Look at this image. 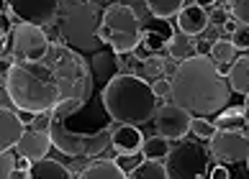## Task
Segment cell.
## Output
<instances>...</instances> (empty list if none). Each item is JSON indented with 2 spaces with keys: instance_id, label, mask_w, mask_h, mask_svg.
I'll use <instances>...</instances> for the list:
<instances>
[{
  "instance_id": "6da1fadb",
  "label": "cell",
  "mask_w": 249,
  "mask_h": 179,
  "mask_svg": "<svg viewBox=\"0 0 249 179\" xmlns=\"http://www.w3.org/2000/svg\"><path fill=\"white\" fill-rule=\"evenodd\" d=\"M170 100L193 118H211L229 108L231 87L218 64L206 54H198L188 62H180L172 72Z\"/></svg>"
},
{
  "instance_id": "7a4b0ae2",
  "label": "cell",
  "mask_w": 249,
  "mask_h": 179,
  "mask_svg": "<svg viewBox=\"0 0 249 179\" xmlns=\"http://www.w3.org/2000/svg\"><path fill=\"white\" fill-rule=\"evenodd\" d=\"M3 84L11 105L16 110H23L26 115L49 113L62 100L59 84L44 62H11L5 67Z\"/></svg>"
},
{
  "instance_id": "3957f363",
  "label": "cell",
  "mask_w": 249,
  "mask_h": 179,
  "mask_svg": "<svg viewBox=\"0 0 249 179\" xmlns=\"http://www.w3.org/2000/svg\"><path fill=\"white\" fill-rule=\"evenodd\" d=\"M100 100L113 123L142 126L157 113V95L152 84L139 74H116L100 90Z\"/></svg>"
},
{
  "instance_id": "277c9868",
  "label": "cell",
  "mask_w": 249,
  "mask_h": 179,
  "mask_svg": "<svg viewBox=\"0 0 249 179\" xmlns=\"http://www.w3.org/2000/svg\"><path fill=\"white\" fill-rule=\"evenodd\" d=\"M44 64L52 69L54 80L59 84V92H62V100L64 98H77L82 102H88L93 98V84H95V77H93V69L90 64L85 62L77 49H72L70 44L64 41H54L52 49L47 54Z\"/></svg>"
},
{
  "instance_id": "5b68a950",
  "label": "cell",
  "mask_w": 249,
  "mask_h": 179,
  "mask_svg": "<svg viewBox=\"0 0 249 179\" xmlns=\"http://www.w3.org/2000/svg\"><path fill=\"white\" fill-rule=\"evenodd\" d=\"M100 18H103V11L98 8L95 0L64 5L59 23H57L62 41L77 51H100V46H103V41L98 36Z\"/></svg>"
},
{
  "instance_id": "8992f818",
  "label": "cell",
  "mask_w": 249,
  "mask_h": 179,
  "mask_svg": "<svg viewBox=\"0 0 249 179\" xmlns=\"http://www.w3.org/2000/svg\"><path fill=\"white\" fill-rule=\"evenodd\" d=\"M98 36L103 41V46H108L110 51L134 54L136 46L142 44L144 28H142L139 16L134 13V8H128L124 3H113L103 11Z\"/></svg>"
},
{
  "instance_id": "52a82bcc",
  "label": "cell",
  "mask_w": 249,
  "mask_h": 179,
  "mask_svg": "<svg viewBox=\"0 0 249 179\" xmlns=\"http://www.w3.org/2000/svg\"><path fill=\"white\" fill-rule=\"evenodd\" d=\"M52 144L57 151H62L70 159H100L106 151L113 148V138H110V128H100L93 133H77L64 126V120H54L52 123Z\"/></svg>"
},
{
  "instance_id": "ba28073f",
  "label": "cell",
  "mask_w": 249,
  "mask_h": 179,
  "mask_svg": "<svg viewBox=\"0 0 249 179\" xmlns=\"http://www.w3.org/2000/svg\"><path fill=\"white\" fill-rule=\"evenodd\" d=\"M170 179H208L211 166H208V151L193 141H180L178 146L164 159Z\"/></svg>"
},
{
  "instance_id": "9c48e42d",
  "label": "cell",
  "mask_w": 249,
  "mask_h": 179,
  "mask_svg": "<svg viewBox=\"0 0 249 179\" xmlns=\"http://www.w3.org/2000/svg\"><path fill=\"white\" fill-rule=\"evenodd\" d=\"M49 49H52V41L47 36V28L31 26V23H16V31L11 39V54L16 56V62L39 64L47 59Z\"/></svg>"
},
{
  "instance_id": "30bf717a",
  "label": "cell",
  "mask_w": 249,
  "mask_h": 179,
  "mask_svg": "<svg viewBox=\"0 0 249 179\" xmlns=\"http://www.w3.org/2000/svg\"><path fill=\"white\" fill-rule=\"evenodd\" d=\"M5 8L16 18V23H31V26H57L62 16L59 0H5Z\"/></svg>"
},
{
  "instance_id": "8fae6325",
  "label": "cell",
  "mask_w": 249,
  "mask_h": 179,
  "mask_svg": "<svg viewBox=\"0 0 249 179\" xmlns=\"http://www.w3.org/2000/svg\"><path fill=\"white\" fill-rule=\"evenodd\" d=\"M154 128L157 133L170 138V141H182L188 133H190V123H193V115L188 110H182L180 105H175L172 100L157 105V113H154Z\"/></svg>"
},
{
  "instance_id": "7c38bea8",
  "label": "cell",
  "mask_w": 249,
  "mask_h": 179,
  "mask_svg": "<svg viewBox=\"0 0 249 179\" xmlns=\"http://www.w3.org/2000/svg\"><path fill=\"white\" fill-rule=\"evenodd\" d=\"M211 156L221 164H239L249 159V136L239 130H216V136L208 141Z\"/></svg>"
},
{
  "instance_id": "4fadbf2b",
  "label": "cell",
  "mask_w": 249,
  "mask_h": 179,
  "mask_svg": "<svg viewBox=\"0 0 249 179\" xmlns=\"http://www.w3.org/2000/svg\"><path fill=\"white\" fill-rule=\"evenodd\" d=\"M110 138H113L116 154H121V156H126V159L139 156L142 148H144V141H146V138L142 136L139 128H136V126H128V123L110 126Z\"/></svg>"
},
{
  "instance_id": "5bb4252c",
  "label": "cell",
  "mask_w": 249,
  "mask_h": 179,
  "mask_svg": "<svg viewBox=\"0 0 249 179\" xmlns=\"http://www.w3.org/2000/svg\"><path fill=\"white\" fill-rule=\"evenodd\" d=\"M49 148H54L49 133H41V130L26 128L23 138L18 141V146H16V154H18V159H26V162L34 164V162H41V159H47Z\"/></svg>"
},
{
  "instance_id": "9a60e30c",
  "label": "cell",
  "mask_w": 249,
  "mask_h": 179,
  "mask_svg": "<svg viewBox=\"0 0 249 179\" xmlns=\"http://www.w3.org/2000/svg\"><path fill=\"white\" fill-rule=\"evenodd\" d=\"M23 133H26L23 118L18 115L16 110H11V108L0 110V146H3V151L16 148L18 141L23 138Z\"/></svg>"
},
{
  "instance_id": "2e32d148",
  "label": "cell",
  "mask_w": 249,
  "mask_h": 179,
  "mask_svg": "<svg viewBox=\"0 0 249 179\" xmlns=\"http://www.w3.org/2000/svg\"><path fill=\"white\" fill-rule=\"evenodd\" d=\"M208 26H211V21H208L206 8H200L198 3H193V0L185 3V8H182L180 16H178V31L188 33V36H200Z\"/></svg>"
},
{
  "instance_id": "e0dca14e",
  "label": "cell",
  "mask_w": 249,
  "mask_h": 179,
  "mask_svg": "<svg viewBox=\"0 0 249 179\" xmlns=\"http://www.w3.org/2000/svg\"><path fill=\"white\" fill-rule=\"evenodd\" d=\"M77 179H128L126 169L116 159H93L77 172Z\"/></svg>"
},
{
  "instance_id": "ac0fdd59",
  "label": "cell",
  "mask_w": 249,
  "mask_h": 179,
  "mask_svg": "<svg viewBox=\"0 0 249 179\" xmlns=\"http://www.w3.org/2000/svg\"><path fill=\"white\" fill-rule=\"evenodd\" d=\"M170 36H172V33H162V31H157V28H146L144 36H142V44L136 46V51H134V56H136L139 62L149 59V56H157L162 49H167Z\"/></svg>"
},
{
  "instance_id": "d6986e66",
  "label": "cell",
  "mask_w": 249,
  "mask_h": 179,
  "mask_svg": "<svg viewBox=\"0 0 249 179\" xmlns=\"http://www.w3.org/2000/svg\"><path fill=\"white\" fill-rule=\"evenodd\" d=\"M167 51H170L172 59L180 64V62H188V59H193V56H198V54H200V46H198V41H196V36H188V33L178 31V33L170 36Z\"/></svg>"
},
{
  "instance_id": "ffe728a7",
  "label": "cell",
  "mask_w": 249,
  "mask_h": 179,
  "mask_svg": "<svg viewBox=\"0 0 249 179\" xmlns=\"http://www.w3.org/2000/svg\"><path fill=\"white\" fill-rule=\"evenodd\" d=\"M229 87L236 95H249V54L236 56V62L229 67Z\"/></svg>"
},
{
  "instance_id": "44dd1931",
  "label": "cell",
  "mask_w": 249,
  "mask_h": 179,
  "mask_svg": "<svg viewBox=\"0 0 249 179\" xmlns=\"http://www.w3.org/2000/svg\"><path fill=\"white\" fill-rule=\"evenodd\" d=\"M29 174H31V179H75L72 177V169H67L59 162H54V159L34 162L29 166Z\"/></svg>"
},
{
  "instance_id": "7402d4cb",
  "label": "cell",
  "mask_w": 249,
  "mask_h": 179,
  "mask_svg": "<svg viewBox=\"0 0 249 179\" xmlns=\"http://www.w3.org/2000/svg\"><path fill=\"white\" fill-rule=\"evenodd\" d=\"M90 69H95V72H93V77H100L106 84L113 80L116 74H121V72H118L116 51H95L93 62H90Z\"/></svg>"
},
{
  "instance_id": "603a6c76",
  "label": "cell",
  "mask_w": 249,
  "mask_h": 179,
  "mask_svg": "<svg viewBox=\"0 0 249 179\" xmlns=\"http://www.w3.org/2000/svg\"><path fill=\"white\" fill-rule=\"evenodd\" d=\"M216 128L218 130H239V133H244L249 128V115L244 105L242 108H229L224 113H218L216 115Z\"/></svg>"
},
{
  "instance_id": "cb8c5ba5",
  "label": "cell",
  "mask_w": 249,
  "mask_h": 179,
  "mask_svg": "<svg viewBox=\"0 0 249 179\" xmlns=\"http://www.w3.org/2000/svg\"><path fill=\"white\" fill-rule=\"evenodd\" d=\"M149 13L160 21H170V18H178L180 11L185 8V0H144Z\"/></svg>"
},
{
  "instance_id": "d4e9b609",
  "label": "cell",
  "mask_w": 249,
  "mask_h": 179,
  "mask_svg": "<svg viewBox=\"0 0 249 179\" xmlns=\"http://www.w3.org/2000/svg\"><path fill=\"white\" fill-rule=\"evenodd\" d=\"M128 179H170L167 174V166L162 162H152V159H144L142 164H136L131 169Z\"/></svg>"
},
{
  "instance_id": "484cf974",
  "label": "cell",
  "mask_w": 249,
  "mask_h": 179,
  "mask_svg": "<svg viewBox=\"0 0 249 179\" xmlns=\"http://www.w3.org/2000/svg\"><path fill=\"white\" fill-rule=\"evenodd\" d=\"M172 151V146H170V138H164V136H152V138H146L144 141V148H142V156L144 159H152V162H162V159H167Z\"/></svg>"
},
{
  "instance_id": "4316f807",
  "label": "cell",
  "mask_w": 249,
  "mask_h": 179,
  "mask_svg": "<svg viewBox=\"0 0 249 179\" xmlns=\"http://www.w3.org/2000/svg\"><path fill=\"white\" fill-rule=\"evenodd\" d=\"M211 59H213L218 67H231L236 62V49L229 39H216L211 44Z\"/></svg>"
},
{
  "instance_id": "83f0119b",
  "label": "cell",
  "mask_w": 249,
  "mask_h": 179,
  "mask_svg": "<svg viewBox=\"0 0 249 179\" xmlns=\"http://www.w3.org/2000/svg\"><path fill=\"white\" fill-rule=\"evenodd\" d=\"M164 69H167V62H164L162 54L149 56V59L139 62V72H142L139 77H144V80H162Z\"/></svg>"
},
{
  "instance_id": "f1b7e54d",
  "label": "cell",
  "mask_w": 249,
  "mask_h": 179,
  "mask_svg": "<svg viewBox=\"0 0 249 179\" xmlns=\"http://www.w3.org/2000/svg\"><path fill=\"white\" fill-rule=\"evenodd\" d=\"M82 105H85V102L77 100V98H64V100H59L57 105H54L52 115H54V120H67V118L75 115L77 110H82Z\"/></svg>"
},
{
  "instance_id": "f546056e",
  "label": "cell",
  "mask_w": 249,
  "mask_h": 179,
  "mask_svg": "<svg viewBox=\"0 0 249 179\" xmlns=\"http://www.w3.org/2000/svg\"><path fill=\"white\" fill-rule=\"evenodd\" d=\"M208 21H211V26H216V28H226L229 23H231V13H229L226 0H218L216 5H211Z\"/></svg>"
},
{
  "instance_id": "4dcf8cb0",
  "label": "cell",
  "mask_w": 249,
  "mask_h": 179,
  "mask_svg": "<svg viewBox=\"0 0 249 179\" xmlns=\"http://www.w3.org/2000/svg\"><path fill=\"white\" fill-rule=\"evenodd\" d=\"M216 123H211L208 118H193V123H190V133L196 136L198 141H211L216 136Z\"/></svg>"
},
{
  "instance_id": "1f68e13d",
  "label": "cell",
  "mask_w": 249,
  "mask_h": 179,
  "mask_svg": "<svg viewBox=\"0 0 249 179\" xmlns=\"http://www.w3.org/2000/svg\"><path fill=\"white\" fill-rule=\"evenodd\" d=\"M229 41L234 44L236 51H249V26L236 23V26L231 28V36H229Z\"/></svg>"
},
{
  "instance_id": "d6a6232c",
  "label": "cell",
  "mask_w": 249,
  "mask_h": 179,
  "mask_svg": "<svg viewBox=\"0 0 249 179\" xmlns=\"http://www.w3.org/2000/svg\"><path fill=\"white\" fill-rule=\"evenodd\" d=\"M226 5L236 23L249 26V0H226Z\"/></svg>"
},
{
  "instance_id": "836d02e7",
  "label": "cell",
  "mask_w": 249,
  "mask_h": 179,
  "mask_svg": "<svg viewBox=\"0 0 249 179\" xmlns=\"http://www.w3.org/2000/svg\"><path fill=\"white\" fill-rule=\"evenodd\" d=\"M16 148H8V151H3V156H0V179H11L13 172L18 169V159H16Z\"/></svg>"
},
{
  "instance_id": "e575fe53",
  "label": "cell",
  "mask_w": 249,
  "mask_h": 179,
  "mask_svg": "<svg viewBox=\"0 0 249 179\" xmlns=\"http://www.w3.org/2000/svg\"><path fill=\"white\" fill-rule=\"evenodd\" d=\"M52 123H54V115H52V110L49 113H39V115H31V126L34 130H41V133H49L52 130Z\"/></svg>"
},
{
  "instance_id": "d590c367",
  "label": "cell",
  "mask_w": 249,
  "mask_h": 179,
  "mask_svg": "<svg viewBox=\"0 0 249 179\" xmlns=\"http://www.w3.org/2000/svg\"><path fill=\"white\" fill-rule=\"evenodd\" d=\"M152 90H154L157 100H170V95H172V82L164 80V77H162V80H154Z\"/></svg>"
},
{
  "instance_id": "8d00e7d4",
  "label": "cell",
  "mask_w": 249,
  "mask_h": 179,
  "mask_svg": "<svg viewBox=\"0 0 249 179\" xmlns=\"http://www.w3.org/2000/svg\"><path fill=\"white\" fill-rule=\"evenodd\" d=\"M208 179H231V172L226 169V164H216L211 169V177Z\"/></svg>"
},
{
  "instance_id": "74e56055",
  "label": "cell",
  "mask_w": 249,
  "mask_h": 179,
  "mask_svg": "<svg viewBox=\"0 0 249 179\" xmlns=\"http://www.w3.org/2000/svg\"><path fill=\"white\" fill-rule=\"evenodd\" d=\"M193 3H198L200 8H206V5L211 8V5H216V3H218V0H193Z\"/></svg>"
},
{
  "instance_id": "f35d334b",
  "label": "cell",
  "mask_w": 249,
  "mask_h": 179,
  "mask_svg": "<svg viewBox=\"0 0 249 179\" xmlns=\"http://www.w3.org/2000/svg\"><path fill=\"white\" fill-rule=\"evenodd\" d=\"M59 3L64 8V5H75V3H88V0H59Z\"/></svg>"
},
{
  "instance_id": "ab89813d",
  "label": "cell",
  "mask_w": 249,
  "mask_h": 179,
  "mask_svg": "<svg viewBox=\"0 0 249 179\" xmlns=\"http://www.w3.org/2000/svg\"><path fill=\"white\" fill-rule=\"evenodd\" d=\"M244 110L249 113V95H244Z\"/></svg>"
},
{
  "instance_id": "60d3db41",
  "label": "cell",
  "mask_w": 249,
  "mask_h": 179,
  "mask_svg": "<svg viewBox=\"0 0 249 179\" xmlns=\"http://www.w3.org/2000/svg\"><path fill=\"white\" fill-rule=\"evenodd\" d=\"M247 166H249V159H247Z\"/></svg>"
}]
</instances>
